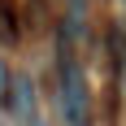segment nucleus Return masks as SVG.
I'll use <instances>...</instances> for the list:
<instances>
[{"label":"nucleus","mask_w":126,"mask_h":126,"mask_svg":"<svg viewBox=\"0 0 126 126\" xmlns=\"http://www.w3.org/2000/svg\"><path fill=\"white\" fill-rule=\"evenodd\" d=\"M61 109H65V122L70 126H91V87H87V74L83 65L61 48Z\"/></svg>","instance_id":"1"},{"label":"nucleus","mask_w":126,"mask_h":126,"mask_svg":"<svg viewBox=\"0 0 126 126\" xmlns=\"http://www.w3.org/2000/svg\"><path fill=\"white\" fill-rule=\"evenodd\" d=\"M4 100H9L13 122L26 126L31 117H35V83H31L26 74H13V78H9V96H4Z\"/></svg>","instance_id":"2"},{"label":"nucleus","mask_w":126,"mask_h":126,"mask_svg":"<svg viewBox=\"0 0 126 126\" xmlns=\"http://www.w3.org/2000/svg\"><path fill=\"white\" fill-rule=\"evenodd\" d=\"M109 44H113L117 61H122V78H126V22H113V31H109Z\"/></svg>","instance_id":"3"},{"label":"nucleus","mask_w":126,"mask_h":126,"mask_svg":"<svg viewBox=\"0 0 126 126\" xmlns=\"http://www.w3.org/2000/svg\"><path fill=\"white\" fill-rule=\"evenodd\" d=\"M9 78H13V74H9V65L0 61V100H4V96H9Z\"/></svg>","instance_id":"4"},{"label":"nucleus","mask_w":126,"mask_h":126,"mask_svg":"<svg viewBox=\"0 0 126 126\" xmlns=\"http://www.w3.org/2000/svg\"><path fill=\"white\" fill-rule=\"evenodd\" d=\"M26 126H39V122H35V117H31V122H26Z\"/></svg>","instance_id":"5"}]
</instances>
